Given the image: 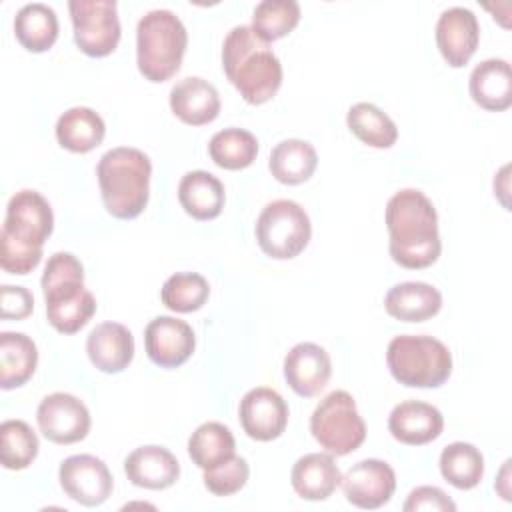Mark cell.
Returning a JSON list of instances; mask_svg holds the SVG:
<instances>
[{"label": "cell", "mask_w": 512, "mask_h": 512, "mask_svg": "<svg viewBox=\"0 0 512 512\" xmlns=\"http://www.w3.org/2000/svg\"><path fill=\"white\" fill-rule=\"evenodd\" d=\"M384 220L390 234V256L398 266L422 270L438 260L442 252L438 214L424 192L404 188L392 194Z\"/></svg>", "instance_id": "cell-1"}, {"label": "cell", "mask_w": 512, "mask_h": 512, "mask_svg": "<svg viewBox=\"0 0 512 512\" xmlns=\"http://www.w3.org/2000/svg\"><path fill=\"white\" fill-rule=\"evenodd\" d=\"M54 230L48 200L36 190L16 192L6 206L0 232V266L8 274L24 276L42 260V246Z\"/></svg>", "instance_id": "cell-2"}, {"label": "cell", "mask_w": 512, "mask_h": 512, "mask_svg": "<svg viewBox=\"0 0 512 512\" xmlns=\"http://www.w3.org/2000/svg\"><path fill=\"white\" fill-rule=\"evenodd\" d=\"M222 68L240 96L260 106L276 96L282 86V64L268 42L252 26H234L222 44Z\"/></svg>", "instance_id": "cell-3"}, {"label": "cell", "mask_w": 512, "mask_h": 512, "mask_svg": "<svg viewBox=\"0 0 512 512\" xmlns=\"http://www.w3.org/2000/svg\"><path fill=\"white\" fill-rule=\"evenodd\" d=\"M100 196L108 214L118 220L140 216L150 196V158L130 146H118L104 152L96 166Z\"/></svg>", "instance_id": "cell-4"}, {"label": "cell", "mask_w": 512, "mask_h": 512, "mask_svg": "<svg viewBox=\"0 0 512 512\" xmlns=\"http://www.w3.org/2000/svg\"><path fill=\"white\" fill-rule=\"evenodd\" d=\"M46 318L60 334H76L96 312V300L84 288V266L70 252H54L42 274Z\"/></svg>", "instance_id": "cell-5"}, {"label": "cell", "mask_w": 512, "mask_h": 512, "mask_svg": "<svg viewBox=\"0 0 512 512\" xmlns=\"http://www.w3.org/2000/svg\"><path fill=\"white\" fill-rule=\"evenodd\" d=\"M188 32L172 10H150L136 26V64L150 82L170 80L182 66Z\"/></svg>", "instance_id": "cell-6"}, {"label": "cell", "mask_w": 512, "mask_h": 512, "mask_svg": "<svg viewBox=\"0 0 512 512\" xmlns=\"http://www.w3.org/2000/svg\"><path fill=\"white\" fill-rule=\"evenodd\" d=\"M392 378L408 388H438L452 374V354L444 342L426 334L394 336L386 350Z\"/></svg>", "instance_id": "cell-7"}, {"label": "cell", "mask_w": 512, "mask_h": 512, "mask_svg": "<svg viewBox=\"0 0 512 512\" xmlns=\"http://www.w3.org/2000/svg\"><path fill=\"white\" fill-rule=\"evenodd\" d=\"M314 440L332 456H346L366 440V424L358 414L352 394L332 390L326 394L310 416Z\"/></svg>", "instance_id": "cell-8"}, {"label": "cell", "mask_w": 512, "mask_h": 512, "mask_svg": "<svg viewBox=\"0 0 512 512\" xmlns=\"http://www.w3.org/2000/svg\"><path fill=\"white\" fill-rule=\"evenodd\" d=\"M312 224L306 210L288 198L268 202L256 220V242L274 260L296 258L310 242Z\"/></svg>", "instance_id": "cell-9"}, {"label": "cell", "mask_w": 512, "mask_h": 512, "mask_svg": "<svg viewBox=\"0 0 512 512\" xmlns=\"http://www.w3.org/2000/svg\"><path fill=\"white\" fill-rule=\"evenodd\" d=\"M68 10L74 42L86 56L102 58L116 50L122 28L114 0H70Z\"/></svg>", "instance_id": "cell-10"}, {"label": "cell", "mask_w": 512, "mask_h": 512, "mask_svg": "<svg viewBox=\"0 0 512 512\" xmlns=\"http://www.w3.org/2000/svg\"><path fill=\"white\" fill-rule=\"evenodd\" d=\"M36 420L42 436L54 444H74L90 432V412L86 404L68 392H54L40 400Z\"/></svg>", "instance_id": "cell-11"}, {"label": "cell", "mask_w": 512, "mask_h": 512, "mask_svg": "<svg viewBox=\"0 0 512 512\" xmlns=\"http://www.w3.org/2000/svg\"><path fill=\"white\" fill-rule=\"evenodd\" d=\"M58 480L64 494L82 506H100L114 488L108 466L92 454H74L62 460Z\"/></svg>", "instance_id": "cell-12"}, {"label": "cell", "mask_w": 512, "mask_h": 512, "mask_svg": "<svg viewBox=\"0 0 512 512\" xmlns=\"http://www.w3.org/2000/svg\"><path fill=\"white\" fill-rule=\"evenodd\" d=\"M346 500L362 510H376L390 502L396 490V474L392 466L378 458H366L348 468L342 476Z\"/></svg>", "instance_id": "cell-13"}, {"label": "cell", "mask_w": 512, "mask_h": 512, "mask_svg": "<svg viewBox=\"0 0 512 512\" xmlns=\"http://www.w3.org/2000/svg\"><path fill=\"white\" fill-rule=\"evenodd\" d=\"M286 400L268 386L248 390L238 406L242 430L258 442H270L284 434L288 424Z\"/></svg>", "instance_id": "cell-14"}, {"label": "cell", "mask_w": 512, "mask_h": 512, "mask_svg": "<svg viewBox=\"0 0 512 512\" xmlns=\"http://www.w3.org/2000/svg\"><path fill=\"white\" fill-rule=\"evenodd\" d=\"M144 348L148 358L160 368L182 366L196 348L192 326L174 316H156L144 330Z\"/></svg>", "instance_id": "cell-15"}, {"label": "cell", "mask_w": 512, "mask_h": 512, "mask_svg": "<svg viewBox=\"0 0 512 512\" xmlns=\"http://www.w3.org/2000/svg\"><path fill=\"white\" fill-rule=\"evenodd\" d=\"M480 42V24L472 10L464 6L446 8L436 22V44L442 58L452 68H462L474 56Z\"/></svg>", "instance_id": "cell-16"}, {"label": "cell", "mask_w": 512, "mask_h": 512, "mask_svg": "<svg viewBox=\"0 0 512 512\" xmlns=\"http://www.w3.org/2000/svg\"><path fill=\"white\" fill-rule=\"evenodd\" d=\"M332 374L330 354L314 342H300L284 358V378L302 398L318 396Z\"/></svg>", "instance_id": "cell-17"}, {"label": "cell", "mask_w": 512, "mask_h": 512, "mask_svg": "<svg viewBox=\"0 0 512 512\" xmlns=\"http://www.w3.org/2000/svg\"><path fill=\"white\" fill-rule=\"evenodd\" d=\"M388 430L402 444L424 446L442 434L444 416L428 402L404 400L392 408L388 416Z\"/></svg>", "instance_id": "cell-18"}, {"label": "cell", "mask_w": 512, "mask_h": 512, "mask_svg": "<svg viewBox=\"0 0 512 512\" xmlns=\"http://www.w3.org/2000/svg\"><path fill=\"white\" fill-rule=\"evenodd\" d=\"M86 354L100 372L118 374L134 358V336L120 322H102L88 334Z\"/></svg>", "instance_id": "cell-19"}, {"label": "cell", "mask_w": 512, "mask_h": 512, "mask_svg": "<svg viewBox=\"0 0 512 512\" xmlns=\"http://www.w3.org/2000/svg\"><path fill=\"white\" fill-rule=\"evenodd\" d=\"M124 474L138 488L164 490L178 480L180 464L168 448L148 444L126 456Z\"/></svg>", "instance_id": "cell-20"}, {"label": "cell", "mask_w": 512, "mask_h": 512, "mask_svg": "<svg viewBox=\"0 0 512 512\" xmlns=\"http://www.w3.org/2000/svg\"><path fill=\"white\" fill-rule=\"evenodd\" d=\"M290 482L302 500L320 502L330 498L342 484V472L332 454L310 452L294 462Z\"/></svg>", "instance_id": "cell-21"}, {"label": "cell", "mask_w": 512, "mask_h": 512, "mask_svg": "<svg viewBox=\"0 0 512 512\" xmlns=\"http://www.w3.org/2000/svg\"><path fill=\"white\" fill-rule=\"evenodd\" d=\"M170 110L184 124H210L220 114L218 90L200 76L182 78L170 90Z\"/></svg>", "instance_id": "cell-22"}, {"label": "cell", "mask_w": 512, "mask_h": 512, "mask_svg": "<svg viewBox=\"0 0 512 512\" xmlns=\"http://www.w3.org/2000/svg\"><path fill=\"white\" fill-rule=\"evenodd\" d=\"M470 96L472 100L488 110L502 112L512 106V72L510 64L502 58H488L474 66L470 74Z\"/></svg>", "instance_id": "cell-23"}, {"label": "cell", "mask_w": 512, "mask_h": 512, "mask_svg": "<svg viewBox=\"0 0 512 512\" xmlns=\"http://www.w3.org/2000/svg\"><path fill=\"white\" fill-rule=\"evenodd\" d=\"M386 312L400 322H424L442 308V294L426 282H400L384 296Z\"/></svg>", "instance_id": "cell-24"}, {"label": "cell", "mask_w": 512, "mask_h": 512, "mask_svg": "<svg viewBox=\"0 0 512 512\" xmlns=\"http://www.w3.org/2000/svg\"><path fill=\"white\" fill-rule=\"evenodd\" d=\"M178 200L194 220H212L224 208V184L206 170L186 172L178 184Z\"/></svg>", "instance_id": "cell-25"}, {"label": "cell", "mask_w": 512, "mask_h": 512, "mask_svg": "<svg viewBox=\"0 0 512 512\" xmlns=\"http://www.w3.org/2000/svg\"><path fill=\"white\" fill-rule=\"evenodd\" d=\"M106 124L102 116L88 106H74L60 114L56 122V140L74 154H86L102 144Z\"/></svg>", "instance_id": "cell-26"}, {"label": "cell", "mask_w": 512, "mask_h": 512, "mask_svg": "<svg viewBox=\"0 0 512 512\" xmlns=\"http://www.w3.org/2000/svg\"><path fill=\"white\" fill-rule=\"evenodd\" d=\"M38 348L22 332L0 334V386L4 390L24 386L36 372Z\"/></svg>", "instance_id": "cell-27"}, {"label": "cell", "mask_w": 512, "mask_h": 512, "mask_svg": "<svg viewBox=\"0 0 512 512\" xmlns=\"http://www.w3.org/2000/svg\"><path fill=\"white\" fill-rule=\"evenodd\" d=\"M318 166V154L314 146L300 138H288L278 142L268 160V168L272 176L288 186L302 184L310 180Z\"/></svg>", "instance_id": "cell-28"}, {"label": "cell", "mask_w": 512, "mask_h": 512, "mask_svg": "<svg viewBox=\"0 0 512 512\" xmlns=\"http://www.w3.org/2000/svg\"><path fill=\"white\" fill-rule=\"evenodd\" d=\"M58 16L44 2L24 4L14 16L16 40L28 52H46L54 46L58 38Z\"/></svg>", "instance_id": "cell-29"}, {"label": "cell", "mask_w": 512, "mask_h": 512, "mask_svg": "<svg viewBox=\"0 0 512 512\" xmlns=\"http://www.w3.org/2000/svg\"><path fill=\"white\" fill-rule=\"evenodd\" d=\"M440 474L458 490H472L482 482L484 456L470 442H452L440 452Z\"/></svg>", "instance_id": "cell-30"}, {"label": "cell", "mask_w": 512, "mask_h": 512, "mask_svg": "<svg viewBox=\"0 0 512 512\" xmlns=\"http://www.w3.org/2000/svg\"><path fill=\"white\" fill-rule=\"evenodd\" d=\"M350 132L372 148H390L398 140L394 120L372 102H356L346 114Z\"/></svg>", "instance_id": "cell-31"}, {"label": "cell", "mask_w": 512, "mask_h": 512, "mask_svg": "<svg viewBox=\"0 0 512 512\" xmlns=\"http://www.w3.org/2000/svg\"><path fill=\"white\" fill-rule=\"evenodd\" d=\"M234 450L236 440L230 428L220 422H204L188 438V456L202 470L214 468L228 460L234 456Z\"/></svg>", "instance_id": "cell-32"}, {"label": "cell", "mask_w": 512, "mask_h": 512, "mask_svg": "<svg viewBox=\"0 0 512 512\" xmlns=\"http://www.w3.org/2000/svg\"><path fill=\"white\" fill-rule=\"evenodd\" d=\"M208 154L224 170H244L258 156V140L244 128H224L210 138Z\"/></svg>", "instance_id": "cell-33"}, {"label": "cell", "mask_w": 512, "mask_h": 512, "mask_svg": "<svg viewBox=\"0 0 512 512\" xmlns=\"http://www.w3.org/2000/svg\"><path fill=\"white\" fill-rule=\"evenodd\" d=\"M38 436L24 420L0 424V462L6 470H24L38 456Z\"/></svg>", "instance_id": "cell-34"}, {"label": "cell", "mask_w": 512, "mask_h": 512, "mask_svg": "<svg viewBox=\"0 0 512 512\" xmlns=\"http://www.w3.org/2000/svg\"><path fill=\"white\" fill-rule=\"evenodd\" d=\"M298 22L300 4L296 0H262L252 12V30L268 44L288 36Z\"/></svg>", "instance_id": "cell-35"}, {"label": "cell", "mask_w": 512, "mask_h": 512, "mask_svg": "<svg viewBox=\"0 0 512 512\" xmlns=\"http://www.w3.org/2000/svg\"><path fill=\"white\" fill-rule=\"evenodd\" d=\"M210 296L208 280L198 272H176L160 290L162 304L172 312L188 314L200 310Z\"/></svg>", "instance_id": "cell-36"}, {"label": "cell", "mask_w": 512, "mask_h": 512, "mask_svg": "<svg viewBox=\"0 0 512 512\" xmlns=\"http://www.w3.org/2000/svg\"><path fill=\"white\" fill-rule=\"evenodd\" d=\"M250 476V466L242 456H230L214 468L204 470V486L214 496H232L240 492Z\"/></svg>", "instance_id": "cell-37"}, {"label": "cell", "mask_w": 512, "mask_h": 512, "mask_svg": "<svg viewBox=\"0 0 512 512\" xmlns=\"http://www.w3.org/2000/svg\"><path fill=\"white\" fill-rule=\"evenodd\" d=\"M404 512H420V510H434V512H454V500L438 486H418L414 488L404 506Z\"/></svg>", "instance_id": "cell-38"}, {"label": "cell", "mask_w": 512, "mask_h": 512, "mask_svg": "<svg viewBox=\"0 0 512 512\" xmlns=\"http://www.w3.org/2000/svg\"><path fill=\"white\" fill-rule=\"evenodd\" d=\"M34 310V296L24 286L4 284L0 288V318L2 320H24Z\"/></svg>", "instance_id": "cell-39"}, {"label": "cell", "mask_w": 512, "mask_h": 512, "mask_svg": "<svg viewBox=\"0 0 512 512\" xmlns=\"http://www.w3.org/2000/svg\"><path fill=\"white\" fill-rule=\"evenodd\" d=\"M508 470H510V460H506L504 462V466H502V470H500V478L496 480V484H494V488L498 490V494L504 498V500H510V488H508Z\"/></svg>", "instance_id": "cell-40"}]
</instances>
